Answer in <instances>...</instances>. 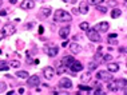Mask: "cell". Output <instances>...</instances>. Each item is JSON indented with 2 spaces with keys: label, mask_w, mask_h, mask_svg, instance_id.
<instances>
[{
  "label": "cell",
  "mask_w": 127,
  "mask_h": 95,
  "mask_svg": "<svg viewBox=\"0 0 127 95\" xmlns=\"http://www.w3.org/2000/svg\"><path fill=\"white\" fill-rule=\"evenodd\" d=\"M54 20L55 22H71L72 20V16L70 15L67 11H64V9H56L55 11V15H54Z\"/></svg>",
  "instance_id": "6da1fadb"
},
{
  "label": "cell",
  "mask_w": 127,
  "mask_h": 95,
  "mask_svg": "<svg viewBox=\"0 0 127 95\" xmlns=\"http://www.w3.org/2000/svg\"><path fill=\"white\" fill-rule=\"evenodd\" d=\"M126 87V80L125 79H116V80H110L108 82V91H119L121 89H125Z\"/></svg>",
  "instance_id": "7a4b0ae2"
},
{
  "label": "cell",
  "mask_w": 127,
  "mask_h": 95,
  "mask_svg": "<svg viewBox=\"0 0 127 95\" xmlns=\"http://www.w3.org/2000/svg\"><path fill=\"white\" fill-rule=\"evenodd\" d=\"M15 32H16V27L13 24H11V23H7V24L3 27V30H1V36H3V38L12 36Z\"/></svg>",
  "instance_id": "3957f363"
},
{
  "label": "cell",
  "mask_w": 127,
  "mask_h": 95,
  "mask_svg": "<svg viewBox=\"0 0 127 95\" xmlns=\"http://www.w3.org/2000/svg\"><path fill=\"white\" fill-rule=\"evenodd\" d=\"M96 78L99 80H102V82H110V80H112V75L111 72H108V71H99L96 74Z\"/></svg>",
  "instance_id": "277c9868"
},
{
  "label": "cell",
  "mask_w": 127,
  "mask_h": 95,
  "mask_svg": "<svg viewBox=\"0 0 127 95\" xmlns=\"http://www.w3.org/2000/svg\"><path fill=\"white\" fill-rule=\"evenodd\" d=\"M87 38L91 42H100V35L96 30H87Z\"/></svg>",
  "instance_id": "5b68a950"
},
{
  "label": "cell",
  "mask_w": 127,
  "mask_h": 95,
  "mask_svg": "<svg viewBox=\"0 0 127 95\" xmlns=\"http://www.w3.org/2000/svg\"><path fill=\"white\" fill-rule=\"evenodd\" d=\"M68 68H70V71H71V74H76V72H79V71H82L83 70V66H82V63L80 62H76V60H75V62L71 64L70 67H68Z\"/></svg>",
  "instance_id": "8992f818"
},
{
  "label": "cell",
  "mask_w": 127,
  "mask_h": 95,
  "mask_svg": "<svg viewBox=\"0 0 127 95\" xmlns=\"http://www.w3.org/2000/svg\"><path fill=\"white\" fill-rule=\"evenodd\" d=\"M108 28H110V24L107 22H100V23H98V24L95 26L94 30H96L98 32H107Z\"/></svg>",
  "instance_id": "52a82bcc"
},
{
  "label": "cell",
  "mask_w": 127,
  "mask_h": 95,
  "mask_svg": "<svg viewBox=\"0 0 127 95\" xmlns=\"http://www.w3.org/2000/svg\"><path fill=\"white\" fill-rule=\"evenodd\" d=\"M44 52L51 58H55L58 55V52H59V48H58L56 46L55 47H44Z\"/></svg>",
  "instance_id": "ba28073f"
},
{
  "label": "cell",
  "mask_w": 127,
  "mask_h": 95,
  "mask_svg": "<svg viewBox=\"0 0 127 95\" xmlns=\"http://www.w3.org/2000/svg\"><path fill=\"white\" fill-rule=\"evenodd\" d=\"M27 79H28V80H27V83H28V86H30V87H36V86H39V83H40L39 76H37V75L28 76Z\"/></svg>",
  "instance_id": "9c48e42d"
},
{
  "label": "cell",
  "mask_w": 127,
  "mask_h": 95,
  "mask_svg": "<svg viewBox=\"0 0 127 95\" xmlns=\"http://www.w3.org/2000/svg\"><path fill=\"white\" fill-rule=\"evenodd\" d=\"M43 74H44V78H46V79L51 80L55 76V70L52 67H46V68L43 70Z\"/></svg>",
  "instance_id": "30bf717a"
},
{
  "label": "cell",
  "mask_w": 127,
  "mask_h": 95,
  "mask_svg": "<svg viewBox=\"0 0 127 95\" xmlns=\"http://www.w3.org/2000/svg\"><path fill=\"white\" fill-rule=\"evenodd\" d=\"M70 31H71V27H68V26L62 27V28L59 30V36L62 39H67L68 35H70Z\"/></svg>",
  "instance_id": "8fae6325"
},
{
  "label": "cell",
  "mask_w": 127,
  "mask_h": 95,
  "mask_svg": "<svg viewBox=\"0 0 127 95\" xmlns=\"http://www.w3.org/2000/svg\"><path fill=\"white\" fill-rule=\"evenodd\" d=\"M59 86L63 87V89H71V87H72V82H71L68 78H62L59 80Z\"/></svg>",
  "instance_id": "7c38bea8"
},
{
  "label": "cell",
  "mask_w": 127,
  "mask_h": 95,
  "mask_svg": "<svg viewBox=\"0 0 127 95\" xmlns=\"http://www.w3.org/2000/svg\"><path fill=\"white\" fill-rule=\"evenodd\" d=\"M20 7H22L23 9H32L33 7H35V1H33V0H23Z\"/></svg>",
  "instance_id": "4fadbf2b"
},
{
  "label": "cell",
  "mask_w": 127,
  "mask_h": 95,
  "mask_svg": "<svg viewBox=\"0 0 127 95\" xmlns=\"http://www.w3.org/2000/svg\"><path fill=\"white\" fill-rule=\"evenodd\" d=\"M62 62H63V64H64L66 67H70L71 64L75 62V59H74L72 56H70V55H66V56L63 58V60H62Z\"/></svg>",
  "instance_id": "5bb4252c"
},
{
  "label": "cell",
  "mask_w": 127,
  "mask_h": 95,
  "mask_svg": "<svg viewBox=\"0 0 127 95\" xmlns=\"http://www.w3.org/2000/svg\"><path fill=\"white\" fill-rule=\"evenodd\" d=\"M70 50H71V52H74V54H79L82 51V47L80 44H78V43H71L70 44Z\"/></svg>",
  "instance_id": "9a60e30c"
},
{
  "label": "cell",
  "mask_w": 127,
  "mask_h": 95,
  "mask_svg": "<svg viewBox=\"0 0 127 95\" xmlns=\"http://www.w3.org/2000/svg\"><path fill=\"white\" fill-rule=\"evenodd\" d=\"M39 15L42 16V18H47V16H50L51 15V8H50V7H43V8L40 9Z\"/></svg>",
  "instance_id": "2e32d148"
},
{
  "label": "cell",
  "mask_w": 127,
  "mask_h": 95,
  "mask_svg": "<svg viewBox=\"0 0 127 95\" xmlns=\"http://www.w3.org/2000/svg\"><path fill=\"white\" fill-rule=\"evenodd\" d=\"M107 70H108V72H116V71H119V64L118 63H108Z\"/></svg>",
  "instance_id": "e0dca14e"
},
{
  "label": "cell",
  "mask_w": 127,
  "mask_h": 95,
  "mask_svg": "<svg viewBox=\"0 0 127 95\" xmlns=\"http://www.w3.org/2000/svg\"><path fill=\"white\" fill-rule=\"evenodd\" d=\"M79 12L83 13V15H86V13L88 12V5H87V3H84V1L80 3V5H79Z\"/></svg>",
  "instance_id": "ac0fdd59"
},
{
  "label": "cell",
  "mask_w": 127,
  "mask_h": 95,
  "mask_svg": "<svg viewBox=\"0 0 127 95\" xmlns=\"http://www.w3.org/2000/svg\"><path fill=\"white\" fill-rule=\"evenodd\" d=\"M121 15H122V11H121L119 8H114V9L111 11V18H112V19H118Z\"/></svg>",
  "instance_id": "d6986e66"
},
{
  "label": "cell",
  "mask_w": 127,
  "mask_h": 95,
  "mask_svg": "<svg viewBox=\"0 0 127 95\" xmlns=\"http://www.w3.org/2000/svg\"><path fill=\"white\" fill-rule=\"evenodd\" d=\"M116 38H118V35H116V33H111V35H108V42L112 43V44H115V43L118 42Z\"/></svg>",
  "instance_id": "ffe728a7"
},
{
  "label": "cell",
  "mask_w": 127,
  "mask_h": 95,
  "mask_svg": "<svg viewBox=\"0 0 127 95\" xmlns=\"http://www.w3.org/2000/svg\"><path fill=\"white\" fill-rule=\"evenodd\" d=\"M16 75H18L19 78H23V79H27V78L30 76L27 71H18V72H16Z\"/></svg>",
  "instance_id": "44dd1931"
},
{
  "label": "cell",
  "mask_w": 127,
  "mask_h": 95,
  "mask_svg": "<svg viewBox=\"0 0 127 95\" xmlns=\"http://www.w3.org/2000/svg\"><path fill=\"white\" fill-rule=\"evenodd\" d=\"M92 95H107V93L100 89H96V90H92Z\"/></svg>",
  "instance_id": "7402d4cb"
},
{
  "label": "cell",
  "mask_w": 127,
  "mask_h": 95,
  "mask_svg": "<svg viewBox=\"0 0 127 95\" xmlns=\"http://www.w3.org/2000/svg\"><path fill=\"white\" fill-rule=\"evenodd\" d=\"M8 70V64L4 60H0V71H7Z\"/></svg>",
  "instance_id": "603a6c76"
},
{
  "label": "cell",
  "mask_w": 127,
  "mask_h": 95,
  "mask_svg": "<svg viewBox=\"0 0 127 95\" xmlns=\"http://www.w3.org/2000/svg\"><path fill=\"white\" fill-rule=\"evenodd\" d=\"M80 30H83V31H87V30H90V24L88 23H86V22H83V23H80Z\"/></svg>",
  "instance_id": "cb8c5ba5"
},
{
  "label": "cell",
  "mask_w": 127,
  "mask_h": 95,
  "mask_svg": "<svg viewBox=\"0 0 127 95\" xmlns=\"http://www.w3.org/2000/svg\"><path fill=\"white\" fill-rule=\"evenodd\" d=\"M87 3L91 5H99L100 3H103V0H87Z\"/></svg>",
  "instance_id": "d4e9b609"
},
{
  "label": "cell",
  "mask_w": 127,
  "mask_h": 95,
  "mask_svg": "<svg viewBox=\"0 0 127 95\" xmlns=\"http://www.w3.org/2000/svg\"><path fill=\"white\" fill-rule=\"evenodd\" d=\"M96 67H98V62H91L90 64H88L87 68H88V71H92V70L96 68Z\"/></svg>",
  "instance_id": "484cf974"
},
{
  "label": "cell",
  "mask_w": 127,
  "mask_h": 95,
  "mask_svg": "<svg viewBox=\"0 0 127 95\" xmlns=\"http://www.w3.org/2000/svg\"><path fill=\"white\" fill-rule=\"evenodd\" d=\"M80 79L83 80V82H86V83H87L88 80L91 79V76H90V74H83V75H82V78H80Z\"/></svg>",
  "instance_id": "4316f807"
},
{
  "label": "cell",
  "mask_w": 127,
  "mask_h": 95,
  "mask_svg": "<svg viewBox=\"0 0 127 95\" xmlns=\"http://www.w3.org/2000/svg\"><path fill=\"white\" fill-rule=\"evenodd\" d=\"M95 7H96V9H98V11H100V12H107V7H106V5H100V4H99V5H95Z\"/></svg>",
  "instance_id": "83f0119b"
},
{
  "label": "cell",
  "mask_w": 127,
  "mask_h": 95,
  "mask_svg": "<svg viewBox=\"0 0 127 95\" xmlns=\"http://www.w3.org/2000/svg\"><path fill=\"white\" fill-rule=\"evenodd\" d=\"M5 89H7V84H5L4 82H0V94H1V93H4Z\"/></svg>",
  "instance_id": "f1b7e54d"
},
{
  "label": "cell",
  "mask_w": 127,
  "mask_h": 95,
  "mask_svg": "<svg viewBox=\"0 0 127 95\" xmlns=\"http://www.w3.org/2000/svg\"><path fill=\"white\" fill-rule=\"evenodd\" d=\"M64 71H66V67H58L56 71H55V74H59V75H60V74L64 72Z\"/></svg>",
  "instance_id": "f546056e"
},
{
  "label": "cell",
  "mask_w": 127,
  "mask_h": 95,
  "mask_svg": "<svg viewBox=\"0 0 127 95\" xmlns=\"http://www.w3.org/2000/svg\"><path fill=\"white\" fill-rule=\"evenodd\" d=\"M11 66L13 67V68H18V67L20 66V62H19V60H12V62H11Z\"/></svg>",
  "instance_id": "4dcf8cb0"
},
{
  "label": "cell",
  "mask_w": 127,
  "mask_h": 95,
  "mask_svg": "<svg viewBox=\"0 0 127 95\" xmlns=\"http://www.w3.org/2000/svg\"><path fill=\"white\" fill-rule=\"evenodd\" d=\"M111 59H112L111 55H104V56H103V62H104V63H108Z\"/></svg>",
  "instance_id": "1f68e13d"
},
{
  "label": "cell",
  "mask_w": 127,
  "mask_h": 95,
  "mask_svg": "<svg viewBox=\"0 0 127 95\" xmlns=\"http://www.w3.org/2000/svg\"><path fill=\"white\" fill-rule=\"evenodd\" d=\"M79 89H80V90H84V91H90V90H91L90 87H87V86H83V84H80V86H79Z\"/></svg>",
  "instance_id": "d6a6232c"
},
{
  "label": "cell",
  "mask_w": 127,
  "mask_h": 95,
  "mask_svg": "<svg viewBox=\"0 0 127 95\" xmlns=\"http://www.w3.org/2000/svg\"><path fill=\"white\" fill-rule=\"evenodd\" d=\"M116 4H118V3L114 1V0H110V1H108V5H110V7H114V5H116Z\"/></svg>",
  "instance_id": "836d02e7"
},
{
  "label": "cell",
  "mask_w": 127,
  "mask_h": 95,
  "mask_svg": "<svg viewBox=\"0 0 127 95\" xmlns=\"http://www.w3.org/2000/svg\"><path fill=\"white\" fill-rule=\"evenodd\" d=\"M58 95H68V93H67V91H62V93H59Z\"/></svg>",
  "instance_id": "e575fe53"
},
{
  "label": "cell",
  "mask_w": 127,
  "mask_h": 95,
  "mask_svg": "<svg viewBox=\"0 0 127 95\" xmlns=\"http://www.w3.org/2000/svg\"><path fill=\"white\" fill-rule=\"evenodd\" d=\"M19 94H24V89H23V87H20V89H19Z\"/></svg>",
  "instance_id": "d590c367"
},
{
  "label": "cell",
  "mask_w": 127,
  "mask_h": 95,
  "mask_svg": "<svg viewBox=\"0 0 127 95\" xmlns=\"http://www.w3.org/2000/svg\"><path fill=\"white\" fill-rule=\"evenodd\" d=\"M5 13H7L5 11H0V16H5Z\"/></svg>",
  "instance_id": "8d00e7d4"
},
{
  "label": "cell",
  "mask_w": 127,
  "mask_h": 95,
  "mask_svg": "<svg viewBox=\"0 0 127 95\" xmlns=\"http://www.w3.org/2000/svg\"><path fill=\"white\" fill-rule=\"evenodd\" d=\"M16 1H18V0H9V3H11V4H16Z\"/></svg>",
  "instance_id": "74e56055"
},
{
  "label": "cell",
  "mask_w": 127,
  "mask_h": 95,
  "mask_svg": "<svg viewBox=\"0 0 127 95\" xmlns=\"http://www.w3.org/2000/svg\"><path fill=\"white\" fill-rule=\"evenodd\" d=\"M39 33H43V27H39Z\"/></svg>",
  "instance_id": "f35d334b"
},
{
  "label": "cell",
  "mask_w": 127,
  "mask_h": 95,
  "mask_svg": "<svg viewBox=\"0 0 127 95\" xmlns=\"http://www.w3.org/2000/svg\"><path fill=\"white\" fill-rule=\"evenodd\" d=\"M63 1H68V0H63ZM70 1H71V3H74L75 0H70Z\"/></svg>",
  "instance_id": "ab89813d"
},
{
  "label": "cell",
  "mask_w": 127,
  "mask_h": 95,
  "mask_svg": "<svg viewBox=\"0 0 127 95\" xmlns=\"http://www.w3.org/2000/svg\"><path fill=\"white\" fill-rule=\"evenodd\" d=\"M0 55H1V50H0Z\"/></svg>",
  "instance_id": "60d3db41"
},
{
  "label": "cell",
  "mask_w": 127,
  "mask_h": 95,
  "mask_svg": "<svg viewBox=\"0 0 127 95\" xmlns=\"http://www.w3.org/2000/svg\"><path fill=\"white\" fill-rule=\"evenodd\" d=\"M0 39H1V36H0Z\"/></svg>",
  "instance_id": "b9f144b4"
}]
</instances>
